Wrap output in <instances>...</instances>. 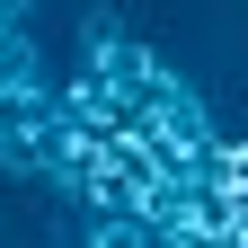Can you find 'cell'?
<instances>
[{
    "label": "cell",
    "instance_id": "cell-1",
    "mask_svg": "<svg viewBox=\"0 0 248 248\" xmlns=\"http://www.w3.org/2000/svg\"><path fill=\"white\" fill-rule=\"evenodd\" d=\"M80 248H160V239H151L142 222H89V231H80Z\"/></svg>",
    "mask_w": 248,
    "mask_h": 248
}]
</instances>
